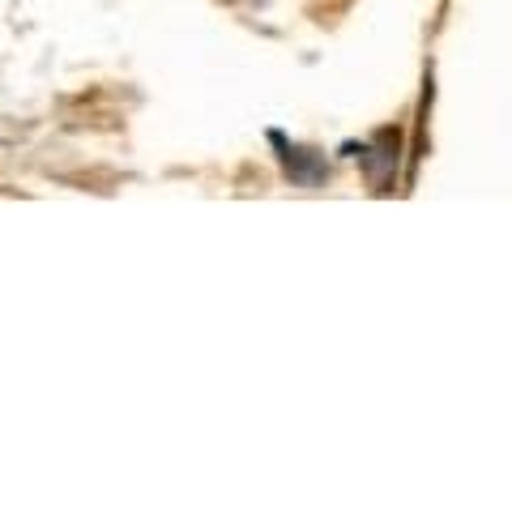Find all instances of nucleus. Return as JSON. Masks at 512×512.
Segmentation results:
<instances>
[{
    "mask_svg": "<svg viewBox=\"0 0 512 512\" xmlns=\"http://www.w3.org/2000/svg\"><path fill=\"white\" fill-rule=\"evenodd\" d=\"M363 171L376 192H389L397 180V158H402V128H380V133L363 146Z\"/></svg>",
    "mask_w": 512,
    "mask_h": 512,
    "instance_id": "obj_1",
    "label": "nucleus"
},
{
    "mask_svg": "<svg viewBox=\"0 0 512 512\" xmlns=\"http://www.w3.org/2000/svg\"><path fill=\"white\" fill-rule=\"evenodd\" d=\"M269 141H274L278 150V163L286 171V180L299 184V188H320L329 180V167H325V154L312 150V146H291L282 133H269Z\"/></svg>",
    "mask_w": 512,
    "mask_h": 512,
    "instance_id": "obj_2",
    "label": "nucleus"
}]
</instances>
